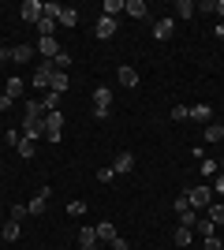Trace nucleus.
<instances>
[{
	"label": "nucleus",
	"instance_id": "obj_30",
	"mask_svg": "<svg viewBox=\"0 0 224 250\" xmlns=\"http://www.w3.org/2000/svg\"><path fill=\"white\" fill-rule=\"evenodd\" d=\"M123 4H127V0H105V4H101V11H105L108 19H116V11H123Z\"/></svg>",
	"mask_w": 224,
	"mask_h": 250
},
{
	"label": "nucleus",
	"instance_id": "obj_15",
	"mask_svg": "<svg viewBox=\"0 0 224 250\" xmlns=\"http://www.w3.org/2000/svg\"><path fill=\"white\" fill-rule=\"evenodd\" d=\"M123 11H127L131 19H149V8H146V0H127V4H123Z\"/></svg>",
	"mask_w": 224,
	"mask_h": 250
},
{
	"label": "nucleus",
	"instance_id": "obj_7",
	"mask_svg": "<svg viewBox=\"0 0 224 250\" xmlns=\"http://www.w3.org/2000/svg\"><path fill=\"white\" fill-rule=\"evenodd\" d=\"M41 15H45V4H41V0H22V22H34V26H38Z\"/></svg>",
	"mask_w": 224,
	"mask_h": 250
},
{
	"label": "nucleus",
	"instance_id": "obj_40",
	"mask_svg": "<svg viewBox=\"0 0 224 250\" xmlns=\"http://www.w3.org/2000/svg\"><path fill=\"white\" fill-rule=\"evenodd\" d=\"M198 11H202V15H209V11H217V0H202V4H198Z\"/></svg>",
	"mask_w": 224,
	"mask_h": 250
},
{
	"label": "nucleus",
	"instance_id": "obj_29",
	"mask_svg": "<svg viewBox=\"0 0 224 250\" xmlns=\"http://www.w3.org/2000/svg\"><path fill=\"white\" fill-rule=\"evenodd\" d=\"M22 108H26V116H49L45 101H22Z\"/></svg>",
	"mask_w": 224,
	"mask_h": 250
},
{
	"label": "nucleus",
	"instance_id": "obj_41",
	"mask_svg": "<svg viewBox=\"0 0 224 250\" xmlns=\"http://www.w3.org/2000/svg\"><path fill=\"white\" fill-rule=\"evenodd\" d=\"M213 194H224V172H217V179H213Z\"/></svg>",
	"mask_w": 224,
	"mask_h": 250
},
{
	"label": "nucleus",
	"instance_id": "obj_25",
	"mask_svg": "<svg viewBox=\"0 0 224 250\" xmlns=\"http://www.w3.org/2000/svg\"><path fill=\"white\" fill-rule=\"evenodd\" d=\"M15 149H19L22 161H30V157L38 153V142H30V138H19V146H15Z\"/></svg>",
	"mask_w": 224,
	"mask_h": 250
},
{
	"label": "nucleus",
	"instance_id": "obj_37",
	"mask_svg": "<svg viewBox=\"0 0 224 250\" xmlns=\"http://www.w3.org/2000/svg\"><path fill=\"white\" fill-rule=\"evenodd\" d=\"M67 213H71V217H82V213H86V202H67Z\"/></svg>",
	"mask_w": 224,
	"mask_h": 250
},
{
	"label": "nucleus",
	"instance_id": "obj_13",
	"mask_svg": "<svg viewBox=\"0 0 224 250\" xmlns=\"http://www.w3.org/2000/svg\"><path fill=\"white\" fill-rule=\"evenodd\" d=\"M56 22H60V26H79V11L60 4V8H56Z\"/></svg>",
	"mask_w": 224,
	"mask_h": 250
},
{
	"label": "nucleus",
	"instance_id": "obj_14",
	"mask_svg": "<svg viewBox=\"0 0 224 250\" xmlns=\"http://www.w3.org/2000/svg\"><path fill=\"white\" fill-rule=\"evenodd\" d=\"M79 247L97 250V228H94V224H82V231H79Z\"/></svg>",
	"mask_w": 224,
	"mask_h": 250
},
{
	"label": "nucleus",
	"instance_id": "obj_44",
	"mask_svg": "<svg viewBox=\"0 0 224 250\" xmlns=\"http://www.w3.org/2000/svg\"><path fill=\"white\" fill-rule=\"evenodd\" d=\"M217 15H221V19H224V0H217Z\"/></svg>",
	"mask_w": 224,
	"mask_h": 250
},
{
	"label": "nucleus",
	"instance_id": "obj_38",
	"mask_svg": "<svg viewBox=\"0 0 224 250\" xmlns=\"http://www.w3.org/2000/svg\"><path fill=\"white\" fill-rule=\"evenodd\" d=\"M217 172H221L217 161H205V157H202V176H217Z\"/></svg>",
	"mask_w": 224,
	"mask_h": 250
},
{
	"label": "nucleus",
	"instance_id": "obj_47",
	"mask_svg": "<svg viewBox=\"0 0 224 250\" xmlns=\"http://www.w3.org/2000/svg\"><path fill=\"white\" fill-rule=\"evenodd\" d=\"M0 213H4V209H0Z\"/></svg>",
	"mask_w": 224,
	"mask_h": 250
},
{
	"label": "nucleus",
	"instance_id": "obj_28",
	"mask_svg": "<svg viewBox=\"0 0 224 250\" xmlns=\"http://www.w3.org/2000/svg\"><path fill=\"white\" fill-rule=\"evenodd\" d=\"M4 94H8L11 101H15V97H22V79H15V75H11L8 86H4Z\"/></svg>",
	"mask_w": 224,
	"mask_h": 250
},
{
	"label": "nucleus",
	"instance_id": "obj_9",
	"mask_svg": "<svg viewBox=\"0 0 224 250\" xmlns=\"http://www.w3.org/2000/svg\"><path fill=\"white\" fill-rule=\"evenodd\" d=\"M34 49L41 52L45 60H56V56L64 52V49H60V42H56V38H38V45H34Z\"/></svg>",
	"mask_w": 224,
	"mask_h": 250
},
{
	"label": "nucleus",
	"instance_id": "obj_12",
	"mask_svg": "<svg viewBox=\"0 0 224 250\" xmlns=\"http://www.w3.org/2000/svg\"><path fill=\"white\" fill-rule=\"evenodd\" d=\"M131 168H135V157H131L127 149H123V153H116V161H112V172H116V176H127Z\"/></svg>",
	"mask_w": 224,
	"mask_h": 250
},
{
	"label": "nucleus",
	"instance_id": "obj_33",
	"mask_svg": "<svg viewBox=\"0 0 224 250\" xmlns=\"http://www.w3.org/2000/svg\"><path fill=\"white\" fill-rule=\"evenodd\" d=\"M19 127H4V142H8V146H19Z\"/></svg>",
	"mask_w": 224,
	"mask_h": 250
},
{
	"label": "nucleus",
	"instance_id": "obj_43",
	"mask_svg": "<svg viewBox=\"0 0 224 250\" xmlns=\"http://www.w3.org/2000/svg\"><path fill=\"white\" fill-rule=\"evenodd\" d=\"M8 108H11V97H8V94H0V112H8Z\"/></svg>",
	"mask_w": 224,
	"mask_h": 250
},
{
	"label": "nucleus",
	"instance_id": "obj_36",
	"mask_svg": "<svg viewBox=\"0 0 224 250\" xmlns=\"http://www.w3.org/2000/svg\"><path fill=\"white\" fill-rule=\"evenodd\" d=\"M97 179H101V183H112V179H116V172H112V165H108V168H97Z\"/></svg>",
	"mask_w": 224,
	"mask_h": 250
},
{
	"label": "nucleus",
	"instance_id": "obj_3",
	"mask_svg": "<svg viewBox=\"0 0 224 250\" xmlns=\"http://www.w3.org/2000/svg\"><path fill=\"white\" fill-rule=\"evenodd\" d=\"M108 104H112V90L97 86L94 90V120H108Z\"/></svg>",
	"mask_w": 224,
	"mask_h": 250
},
{
	"label": "nucleus",
	"instance_id": "obj_11",
	"mask_svg": "<svg viewBox=\"0 0 224 250\" xmlns=\"http://www.w3.org/2000/svg\"><path fill=\"white\" fill-rule=\"evenodd\" d=\"M172 30H176V19H157L153 22V38H157V42H168Z\"/></svg>",
	"mask_w": 224,
	"mask_h": 250
},
{
	"label": "nucleus",
	"instance_id": "obj_24",
	"mask_svg": "<svg viewBox=\"0 0 224 250\" xmlns=\"http://www.w3.org/2000/svg\"><path fill=\"white\" fill-rule=\"evenodd\" d=\"M67 86H71V79H67V71H53V86H49V90H56V94H64Z\"/></svg>",
	"mask_w": 224,
	"mask_h": 250
},
{
	"label": "nucleus",
	"instance_id": "obj_32",
	"mask_svg": "<svg viewBox=\"0 0 224 250\" xmlns=\"http://www.w3.org/2000/svg\"><path fill=\"white\" fill-rule=\"evenodd\" d=\"M71 52H60V56H56V60H53V67H56V71H67V67H71Z\"/></svg>",
	"mask_w": 224,
	"mask_h": 250
},
{
	"label": "nucleus",
	"instance_id": "obj_34",
	"mask_svg": "<svg viewBox=\"0 0 224 250\" xmlns=\"http://www.w3.org/2000/svg\"><path fill=\"white\" fill-rule=\"evenodd\" d=\"M60 97H64V94H56V90H49V94H45L41 101H45V108H49V112H53L56 104H60Z\"/></svg>",
	"mask_w": 224,
	"mask_h": 250
},
{
	"label": "nucleus",
	"instance_id": "obj_5",
	"mask_svg": "<svg viewBox=\"0 0 224 250\" xmlns=\"http://www.w3.org/2000/svg\"><path fill=\"white\" fill-rule=\"evenodd\" d=\"M53 60H45V63H38V67H34V86H38V90H49V86H53Z\"/></svg>",
	"mask_w": 224,
	"mask_h": 250
},
{
	"label": "nucleus",
	"instance_id": "obj_39",
	"mask_svg": "<svg viewBox=\"0 0 224 250\" xmlns=\"http://www.w3.org/2000/svg\"><path fill=\"white\" fill-rule=\"evenodd\" d=\"M202 247H205V250H224V247H221V239H217V235H209V239H202Z\"/></svg>",
	"mask_w": 224,
	"mask_h": 250
},
{
	"label": "nucleus",
	"instance_id": "obj_8",
	"mask_svg": "<svg viewBox=\"0 0 224 250\" xmlns=\"http://www.w3.org/2000/svg\"><path fill=\"white\" fill-rule=\"evenodd\" d=\"M116 30H120V22H116V19H108V15H101V19H97V26H94V34L101 38V42L116 38Z\"/></svg>",
	"mask_w": 224,
	"mask_h": 250
},
{
	"label": "nucleus",
	"instance_id": "obj_26",
	"mask_svg": "<svg viewBox=\"0 0 224 250\" xmlns=\"http://www.w3.org/2000/svg\"><path fill=\"white\" fill-rule=\"evenodd\" d=\"M205 217L213 220V224H221V228H224V202H213V206L205 209Z\"/></svg>",
	"mask_w": 224,
	"mask_h": 250
},
{
	"label": "nucleus",
	"instance_id": "obj_17",
	"mask_svg": "<svg viewBox=\"0 0 224 250\" xmlns=\"http://www.w3.org/2000/svg\"><path fill=\"white\" fill-rule=\"evenodd\" d=\"M194 15H198V4H194V0H180V4H176V19H194Z\"/></svg>",
	"mask_w": 224,
	"mask_h": 250
},
{
	"label": "nucleus",
	"instance_id": "obj_31",
	"mask_svg": "<svg viewBox=\"0 0 224 250\" xmlns=\"http://www.w3.org/2000/svg\"><path fill=\"white\" fill-rule=\"evenodd\" d=\"M172 120H176V124L191 120V108H187V104H172Z\"/></svg>",
	"mask_w": 224,
	"mask_h": 250
},
{
	"label": "nucleus",
	"instance_id": "obj_35",
	"mask_svg": "<svg viewBox=\"0 0 224 250\" xmlns=\"http://www.w3.org/2000/svg\"><path fill=\"white\" fill-rule=\"evenodd\" d=\"M22 217H30V209L22 206V202H15V206H11V220H22Z\"/></svg>",
	"mask_w": 224,
	"mask_h": 250
},
{
	"label": "nucleus",
	"instance_id": "obj_1",
	"mask_svg": "<svg viewBox=\"0 0 224 250\" xmlns=\"http://www.w3.org/2000/svg\"><path fill=\"white\" fill-rule=\"evenodd\" d=\"M187 202H191L194 213H198V209L205 213V209L213 206V187H205V183H202V187H191V190H187Z\"/></svg>",
	"mask_w": 224,
	"mask_h": 250
},
{
	"label": "nucleus",
	"instance_id": "obj_21",
	"mask_svg": "<svg viewBox=\"0 0 224 250\" xmlns=\"http://www.w3.org/2000/svg\"><path fill=\"white\" fill-rule=\"evenodd\" d=\"M94 228H97V243H112L116 239V228H112L108 220H101V224H94Z\"/></svg>",
	"mask_w": 224,
	"mask_h": 250
},
{
	"label": "nucleus",
	"instance_id": "obj_6",
	"mask_svg": "<svg viewBox=\"0 0 224 250\" xmlns=\"http://www.w3.org/2000/svg\"><path fill=\"white\" fill-rule=\"evenodd\" d=\"M49 194H53V187H41L38 194H34L30 202H26V209H30V217H41L45 206H49Z\"/></svg>",
	"mask_w": 224,
	"mask_h": 250
},
{
	"label": "nucleus",
	"instance_id": "obj_45",
	"mask_svg": "<svg viewBox=\"0 0 224 250\" xmlns=\"http://www.w3.org/2000/svg\"><path fill=\"white\" fill-rule=\"evenodd\" d=\"M217 38H224V22H221V26H217Z\"/></svg>",
	"mask_w": 224,
	"mask_h": 250
},
{
	"label": "nucleus",
	"instance_id": "obj_20",
	"mask_svg": "<svg viewBox=\"0 0 224 250\" xmlns=\"http://www.w3.org/2000/svg\"><path fill=\"white\" fill-rule=\"evenodd\" d=\"M202 138H205V142H224V127L209 120V124H205V131H202Z\"/></svg>",
	"mask_w": 224,
	"mask_h": 250
},
{
	"label": "nucleus",
	"instance_id": "obj_16",
	"mask_svg": "<svg viewBox=\"0 0 224 250\" xmlns=\"http://www.w3.org/2000/svg\"><path fill=\"white\" fill-rule=\"evenodd\" d=\"M34 52H38L34 45H15V49H11V60H15V63H30Z\"/></svg>",
	"mask_w": 224,
	"mask_h": 250
},
{
	"label": "nucleus",
	"instance_id": "obj_18",
	"mask_svg": "<svg viewBox=\"0 0 224 250\" xmlns=\"http://www.w3.org/2000/svg\"><path fill=\"white\" fill-rule=\"evenodd\" d=\"M194 231H198V235H202V239H209V235H213L217 231V224L209 217H202V213H198V220H194Z\"/></svg>",
	"mask_w": 224,
	"mask_h": 250
},
{
	"label": "nucleus",
	"instance_id": "obj_22",
	"mask_svg": "<svg viewBox=\"0 0 224 250\" xmlns=\"http://www.w3.org/2000/svg\"><path fill=\"white\" fill-rule=\"evenodd\" d=\"M53 30H56V19L53 15H41L38 19V38H53Z\"/></svg>",
	"mask_w": 224,
	"mask_h": 250
},
{
	"label": "nucleus",
	"instance_id": "obj_23",
	"mask_svg": "<svg viewBox=\"0 0 224 250\" xmlns=\"http://www.w3.org/2000/svg\"><path fill=\"white\" fill-rule=\"evenodd\" d=\"M191 120H198V124H209V120H213V108H209V104H194V108H191Z\"/></svg>",
	"mask_w": 224,
	"mask_h": 250
},
{
	"label": "nucleus",
	"instance_id": "obj_2",
	"mask_svg": "<svg viewBox=\"0 0 224 250\" xmlns=\"http://www.w3.org/2000/svg\"><path fill=\"white\" fill-rule=\"evenodd\" d=\"M45 138H49L53 146L64 138V112H60V108H53V112L45 116Z\"/></svg>",
	"mask_w": 224,
	"mask_h": 250
},
{
	"label": "nucleus",
	"instance_id": "obj_27",
	"mask_svg": "<svg viewBox=\"0 0 224 250\" xmlns=\"http://www.w3.org/2000/svg\"><path fill=\"white\" fill-rule=\"evenodd\" d=\"M0 235H4L8 243H15V239H19V220H4V228H0Z\"/></svg>",
	"mask_w": 224,
	"mask_h": 250
},
{
	"label": "nucleus",
	"instance_id": "obj_46",
	"mask_svg": "<svg viewBox=\"0 0 224 250\" xmlns=\"http://www.w3.org/2000/svg\"><path fill=\"white\" fill-rule=\"evenodd\" d=\"M217 168H221V172H224V157H221V161H217Z\"/></svg>",
	"mask_w": 224,
	"mask_h": 250
},
{
	"label": "nucleus",
	"instance_id": "obj_42",
	"mask_svg": "<svg viewBox=\"0 0 224 250\" xmlns=\"http://www.w3.org/2000/svg\"><path fill=\"white\" fill-rule=\"evenodd\" d=\"M112 250H131V247H127V239H120V235H116V239H112Z\"/></svg>",
	"mask_w": 224,
	"mask_h": 250
},
{
	"label": "nucleus",
	"instance_id": "obj_19",
	"mask_svg": "<svg viewBox=\"0 0 224 250\" xmlns=\"http://www.w3.org/2000/svg\"><path fill=\"white\" fill-rule=\"evenodd\" d=\"M191 235H194V228H187V224H176V231H172V243H176V247H187V243H191Z\"/></svg>",
	"mask_w": 224,
	"mask_h": 250
},
{
	"label": "nucleus",
	"instance_id": "obj_10",
	"mask_svg": "<svg viewBox=\"0 0 224 250\" xmlns=\"http://www.w3.org/2000/svg\"><path fill=\"white\" fill-rule=\"evenodd\" d=\"M116 79H120V86H139V71H135V67H131V63H120L116 67Z\"/></svg>",
	"mask_w": 224,
	"mask_h": 250
},
{
	"label": "nucleus",
	"instance_id": "obj_4",
	"mask_svg": "<svg viewBox=\"0 0 224 250\" xmlns=\"http://www.w3.org/2000/svg\"><path fill=\"white\" fill-rule=\"evenodd\" d=\"M22 138H30V142L45 138V116H26L22 120Z\"/></svg>",
	"mask_w": 224,
	"mask_h": 250
}]
</instances>
